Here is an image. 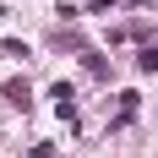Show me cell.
<instances>
[{"mask_svg":"<svg viewBox=\"0 0 158 158\" xmlns=\"http://www.w3.org/2000/svg\"><path fill=\"white\" fill-rule=\"evenodd\" d=\"M6 98H11L16 109H27V98H33V93H27V82H6Z\"/></svg>","mask_w":158,"mask_h":158,"instance_id":"obj_1","label":"cell"},{"mask_svg":"<svg viewBox=\"0 0 158 158\" xmlns=\"http://www.w3.org/2000/svg\"><path fill=\"white\" fill-rule=\"evenodd\" d=\"M136 65H142V71H158V49H142V55H136Z\"/></svg>","mask_w":158,"mask_h":158,"instance_id":"obj_2","label":"cell"}]
</instances>
